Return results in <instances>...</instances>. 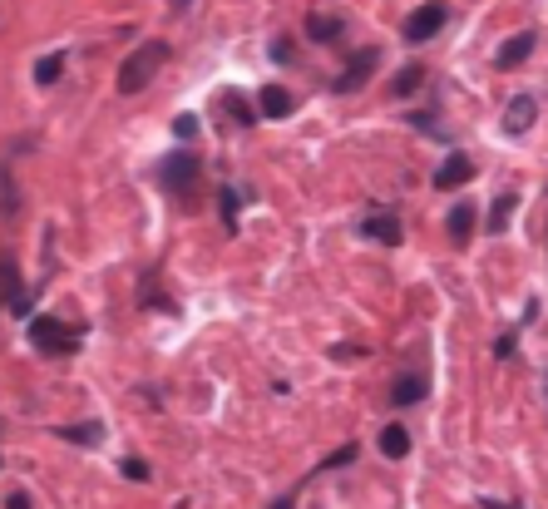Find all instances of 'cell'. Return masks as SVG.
Masks as SVG:
<instances>
[{"mask_svg": "<svg viewBox=\"0 0 548 509\" xmlns=\"http://www.w3.org/2000/svg\"><path fill=\"white\" fill-rule=\"evenodd\" d=\"M168 60V45L163 40H149V45H139L124 65H119V94H139V89L149 85L158 75V65Z\"/></svg>", "mask_w": 548, "mask_h": 509, "instance_id": "cell-1", "label": "cell"}, {"mask_svg": "<svg viewBox=\"0 0 548 509\" xmlns=\"http://www.w3.org/2000/svg\"><path fill=\"white\" fill-rule=\"evenodd\" d=\"M158 183L173 193V198H188L193 193V183H198V173H203V164H198V154L193 149H173V154H163L158 159Z\"/></svg>", "mask_w": 548, "mask_h": 509, "instance_id": "cell-2", "label": "cell"}, {"mask_svg": "<svg viewBox=\"0 0 548 509\" xmlns=\"http://www.w3.org/2000/svg\"><path fill=\"white\" fill-rule=\"evenodd\" d=\"M30 341H35V351H45V356H70L79 346V327H65L60 317H35V322H30Z\"/></svg>", "mask_w": 548, "mask_h": 509, "instance_id": "cell-3", "label": "cell"}, {"mask_svg": "<svg viewBox=\"0 0 548 509\" xmlns=\"http://www.w3.org/2000/svg\"><path fill=\"white\" fill-rule=\"evenodd\" d=\"M445 20H450V10H445L440 0H430V5H420V10H410V15H405L400 35H405L410 45H430V40L445 30Z\"/></svg>", "mask_w": 548, "mask_h": 509, "instance_id": "cell-4", "label": "cell"}, {"mask_svg": "<svg viewBox=\"0 0 548 509\" xmlns=\"http://www.w3.org/2000/svg\"><path fill=\"white\" fill-rule=\"evenodd\" d=\"M376 65H381V50H356V60L336 75V94H356V89H366V80L376 75Z\"/></svg>", "mask_w": 548, "mask_h": 509, "instance_id": "cell-5", "label": "cell"}, {"mask_svg": "<svg viewBox=\"0 0 548 509\" xmlns=\"http://www.w3.org/2000/svg\"><path fill=\"white\" fill-rule=\"evenodd\" d=\"M534 119H539V99H534V94H514L509 109H504V124H499V129H504L509 139H519V134L534 129Z\"/></svg>", "mask_w": 548, "mask_h": 509, "instance_id": "cell-6", "label": "cell"}, {"mask_svg": "<svg viewBox=\"0 0 548 509\" xmlns=\"http://www.w3.org/2000/svg\"><path fill=\"white\" fill-rule=\"evenodd\" d=\"M425 396H430V376L425 371H400L391 381V391H386L391 406H420Z\"/></svg>", "mask_w": 548, "mask_h": 509, "instance_id": "cell-7", "label": "cell"}, {"mask_svg": "<svg viewBox=\"0 0 548 509\" xmlns=\"http://www.w3.org/2000/svg\"><path fill=\"white\" fill-rule=\"evenodd\" d=\"M534 45H539V35H534V30H519V35H509V40L499 45V55H494V70H519V65L534 55Z\"/></svg>", "mask_w": 548, "mask_h": 509, "instance_id": "cell-8", "label": "cell"}, {"mask_svg": "<svg viewBox=\"0 0 548 509\" xmlns=\"http://www.w3.org/2000/svg\"><path fill=\"white\" fill-rule=\"evenodd\" d=\"M470 178H474V159H470V154H450V159L435 169V188H440V193H450V188H465Z\"/></svg>", "mask_w": 548, "mask_h": 509, "instance_id": "cell-9", "label": "cell"}, {"mask_svg": "<svg viewBox=\"0 0 548 509\" xmlns=\"http://www.w3.org/2000/svg\"><path fill=\"white\" fill-rule=\"evenodd\" d=\"M474 228H479V213H474V203H455L450 208V218H445V233H450V243L455 248H465L474 238Z\"/></svg>", "mask_w": 548, "mask_h": 509, "instance_id": "cell-10", "label": "cell"}, {"mask_svg": "<svg viewBox=\"0 0 548 509\" xmlns=\"http://www.w3.org/2000/svg\"><path fill=\"white\" fill-rule=\"evenodd\" d=\"M361 238L395 248V243H400V218H395V213H366V218H361Z\"/></svg>", "mask_w": 548, "mask_h": 509, "instance_id": "cell-11", "label": "cell"}, {"mask_svg": "<svg viewBox=\"0 0 548 509\" xmlns=\"http://www.w3.org/2000/svg\"><path fill=\"white\" fill-rule=\"evenodd\" d=\"M292 109H297L292 89H282V85H262V94H257V114H262V119H287Z\"/></svg>", "mask_w": 548, "mask_h": 509, "instance_id": "cell-12", "label": "cell"}, {"mask_svg": "<svg viewBox=\"0 0 548 509\" xmlns=\"http://www.w3.org/2000/svg\"><path fill=\"white\" fill-rule=\"evenodd\" d=\"M307 35H312V45H331V40L346 35V20H341V15H321V10H312V15H307Z\"/></svg>", "mask_w": 548, "mask_h": 509, "instance_id": "cell-13", "label": "cell"}, {"mask_svg": "<svg viewBox=\"0 0 548 509\" xmlns=\"http://www.w3.org/2000/svg\"><path fill=\"white\" fill-rule=\"evenodd\" d=\"M20 292H25V282H20V267H15V257H0V307H10Z\"/></svg>", "mask_w": 548, "mask_h": 509, "instance_id": "cell-14", "label": "cell"}, {"mask_svg": "<svg viewBox=\"0 0 548 509\" xmlns=\"http://www.w3.org/2000/svg\"><path fill=\"white\" fill-rule=\"evenodd\" d=\"M381 455H386V460H405V455H410V430H405V425H386V430H381Z\"/></svg>", "mask_w": 548, "mask_h": 509, "instance_id": "cell-15", "label": "cell"}, {"mask_svg": "<svg viewBox=\"0 0 548 509\" xmlns=\"http://www.w3.org/2000/svg\"><path fill=\"white\" fill-rule=\"evenodd\" d=\"M514 208H519V193H499V198H494V208H489V233H494V238L509 228Z\"/></svg>", "mask_w": 548, "mask_h": 509, "instance_id": "cell-16", "label": "cell"}, {"mask_svg": "<svg viewBox=\"0 0 548 509\" xmlns=\"http://www.w3.org/2000/svg\"><path fill=\"white\" fill-rule=\"evenodd\" d=\"M60 75H65V50L35 60V85H60Z\"/></svg>", "mask_w": 548, "mask_h": 509, "instance_id": "cell-17", "label": "cell"}, {"mask_svg": "<svg viewBox=\"0 0 548 509\" xmlns=\"http://www.w3.org/2000/svg\"><path fill=\"white\" fill-rule=\"evenodd\" d=\"M356 455H361V445H356V440H346L341 450H331V455H326V460L316 465V470L307 475V480H316V475H326V470H341V465H356Z\"/></svg>", "mask_w": 548, "mask_h": 509, "instance_id": "cell-18", "label": "cell"}, {"mask_svg": "<svg viewBox=\"0 0 548 509\" xmlns=\"http://www.w3.org/2000/svg\"><path fill=\"white\" fill-rule=\"evenodd\" d=\"M420 85H425V65H405V70H395L391 94L395 99H405V94H415Z\"/></svg>", "mask_w": 548, "mask_h": 509, "instance_id": "cell-19", "label": "cell"}, {"mask_svg": "<svg viewBox=\"0 0 548 509\" xmlns=\"http://www.w3.org/2000/svg\"><path fill=\"white\" fill-rule=\"evenodd\" d=\"M218 208H223V228H228V233H237V213H242V193H237L233 183H223V188H218Z\"/></svg>", "mask_w": 548, "mask_h": 509, "instance_id": "cell-20", "label": "cell"}, {"mask_svg": "<svg viewBox=\"0 0 548 509\" xmlns=\"http://www.w3.org/2000/svg\"><path fill=\"white\" fill-rule=\"evenodd\" d=\"M60 435H65V440H70V445H84V450H89V445H99V440H104V425H99V421H84V425H65V430H60Z\"/></svg>", "mask_w": 548, "mask_h": 509, "instance_id": "cell-21", "label": "cell"}, {"mask_svg": "<svg viewBox=\"0 0 548 509\" xmlns=\"http://www.w3.org/2000/svg\"><path fill=\"white\" fill-rule=\"evenodd\" d=\"M218 104H223V109L233 114V119H237V124H242V129H252V124H257V114H252V104H247V99H242L237 89H228V94H223Z\"/></svg>", "mask_w": 548, "mask_h": 509, "instance_id": "cell-22", "label": "cell"}, {"mask_svg": "<svg viewBox=\"0 0 548 509\" xmlns=\"http://www.w3.org/2000/svg\"><path fill=\"white\" fill-rule=\"evenodd\" d=\"M139 307H163V312H173V302L154 287V277H144V287H139Z\"/></svg>", "mask_w": 548, "mask_h": 509, "instance_id": "cell-23", "label": "cell"}, {"mask_svg": "<svg viewBox=\"0 0 548 509\" xmlns=\"http://www.w3.org/2000/svg\"><path fill=\"white\" fill-rule=\"evenodd\" d=\"M173 134H178L183 144H188V139H198V119H193V114H178V119H173Z\"/></svg>", "mask_w": 548, "mask_h": 509, "instance_id": "cell-24", "label": "cell"}, {"mask_svg": "<svg viewBox=\"0 0 548 509\" xmlns=\"http://www.w3.org/2000/svg\"><path fill=\"white\" fill-rule=\"evenodd\" d=\"M514 351H519V332H509V337H499V341H494V356H499V361H509Z\"/></svg>", "mask_w": 548, "mask_h": 509, "instance_id": "cell-25", "label": "cell"}, {"mask_svg": "<svg viewBox=\"0 0 548 509\" xmlns=\"http://www.w3.org/2000/svg\"><path fill=\"white\" fill-rule=\"evenodd\" d=\"M119 470H124V480H149V465H144V460H134V455H129Z\"/></svg>", "mask_w": 548, "mask_h": 509, "instance_id": "cell-26", "label": "cell"}, {"mask_svg": "<svg viewBox=\"0 0 548 509\" xmlns=\"http://www.w3.org/2000/svg\"><path fill=\"white\" fill-rule=\"evenodd\" d=\"M336 361H351V356H366V346H331Z\"/></svg>", "mask_w": 548, "mask_h": 509, "instance_id": "cell-27", "label": "cell"}, {"mask_svg": "<svg viewBox=\"0 0 548 509\" xmlns=\"http://www.w3.org/2000/svg\"><path fill=\"white\" fill-rule=\"evenodd\" d=\"M272 60H282V65H292V50H287V40H277V45H272Z\"/></svg>", "mask_w": 548, "mask_h": 509, "instance_id": "cell-28", "label": "cell"}, {"mask_svg": "<svg viewBox=\"0 0 548 509\" xmlns=\"http://www.w3.org/2000/svg\"><path fill=\"white\" fill-rule=\"evenodd\" d=\"M5 505H10V509H30V495H25V490H15V495H10Z\"/></svg>", "mask_w": 548, "mask_h": 509, "instance_id": "cell-29", "label": "cell"}, {"mask_svg": "<svg viewBox=\"0 0 548 509\" xmlns=\"http://www.w3.org/2000/svg\"><path fill=\"white\" fill-rule=\"evenodd\" d=\"M173 5H178V10H183V5H188V0H173Z\"/></svg>", "mask_w": 548, "mask_h": 509, "instance_id": "cell-30", "label": "cell"}]
</instances>
